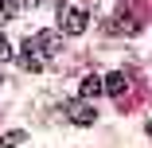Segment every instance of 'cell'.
I'll return each instance as SVG.
<instances>
[{"label":"cell","instance_id":"cell-1","mask_svg":"<svg viewBox=\"0 0 152 148\" xmlns=\"http://www.w3.org/2000/svg\"><path fill=\"white\" fill-rule=\"evenodd\" d=\"M55 16H58V31H63V35H82L86 31V12L78 4H66V0H63V4L55 8Z\"/></svg>","mask_w":152,"mask_h":148},{"label":"cell","instance_id":"cell-9","mask_svg":"<svg viewBox=\"0 0 152 148\" xmlns=\"http://www.w3.org/2000/svg\"><path fill=\"white\" fill-rule=\"evenodd\" d=\"M8 58H12V47H8V39H4V35H0V63H8Z\"/></svg>","mask_w":152,"mask_h":148},{"label":"cell","instance_id":"cell-4","mask_svg":"<svg viewBox=\"0 0 152 148\" xmlns=\"http://www.w3.org/2000/svg\"><path fill=\"white\" fill-rule=\"evenodd\" d=\"M66 117H70L74 125H94V117H98V113H94V105H90V101L78 98V101H66Z\"/></svg>","mask_w":152,"mask_h":148},{"label":"cell","instance_id":"cell-10","mask_svg":"<svg viewBox=\"0 0 152 148\" xmlns=\"http://www.w3.org/2000/svg\"><path fill=\"white\" fill-rule=\"evenodd\" d=\"M20 4H39V0H20Z\"/></svg>","mask_w":152,"mask_h":148},{"label":"cell","instance_id":"cell-5","mask_svg":"<svg viewBox=\"0 0 152 148\" xmlns=\"http://www.w3.org/2000/svg\"><path fill=\"white\" fill-rule=\"evenodd\" d=\"M102 86H105V94H113V98H125V94H129V74H109Z\"/></svg>","mask_w":152,"mask_h":148},{"label":"cell","instance_id":"cell-11","mask_svg":"<svg viewBox=\"0 0 152 148\" xmlns=\"http://www.w3.org/2000/svg\"><path fill=\"white\" fill-rule=\"evenodd\" d=\"M148 136H152V121H148Z\"/></svg>","mask_w":152,"mask_h":148},{"label":"cell","instance_id":"cell-7","mask_svg":"<svg viewBox=\"0 0 152 148\" xmlns=\"http://www.w3.org/2000/svg\"><path fill=\"white\" fill-rule=\"evenodd\" d=\"M20 144H23V133H20V129H12V133L0 136V148H20Z\"/></svg>","mask_w":152,"mask_h":148},{"label":"cell","instance_id":"cell-2","mask_svg":"<svg viewBox=\"0 0 152 148\" xmlns=\"http://www.w3.org/2000/svg\"><path fill=\"white\" fill-rule=\"evenodd\" d=\"M113 27H117V31H125V35H137L140 27H144V12H140L137 0H129V4H121V8H117Z\"/></svg>","mask_w":152,"mask_h":148},{"label":"cell","instance_id":"cell-6","mask_svg":"<svg viewBox=\"0 0 152 148\" xmlns=\"http://www.w3.org/2000/svg\"><path fill=\"white\" fill-rule=\"evenodd\" d=\"M102 90H105V86H102V78H98V74H86V78H82V101L98 98Z\"/></svg>","mask_w":152,"mask_h":148},{"label":"cell","instance_id":"cell-3","mask_svg":"<svg viewBox=\"0 0 152 148\" xmlns=\"http://www.w3.org/2000/svg\"><path fill=\"white\" fill-rule=\"evenodd\" d=\"M47 58H51V55L43 51V43H39V39H27V43H23V51H20V66H23L27 74H39V70L47 66Z\"/></svg>","mask_w":152,"mask_h":148},{"label":"cell","instance_id":"cell-8","mask_svg":"<svg viewBox=\"0 0 152 148\" xmlns=\"http://www.w3.org/2000/svg\"><path fill=\"white\" fill-rule=\"evenodd\" d=\"M23 4H20V0H0V16H16Z\"/></svg>","mask_w":152,"mask_h":148}]
</instances>
